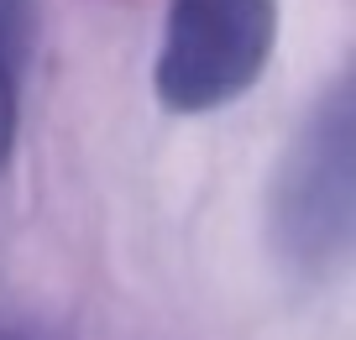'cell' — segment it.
I'll list each match as a JSON object with an SVG mask.
<instances>
[{
	"instance_id": "1",
	"label": "cell",
	"mask_w": 356,
	"mask_h": 340,
	"mask_svg": "<svg viewBox=\"0 0 356 340\" xmlns=\"http://www.w3.org/2000/svg\"><path fill=\"white\" fill-rule=\"evenodd\" d=\"M356 236V110L335 84L299 126L273 178V246L304 283H330L351 262Z\"/></svg>"
},
{
	"instance_id": "2",
	"label": "cell",
	"mask_w": 356,
	"mask_h": 340,
	"mask_svg": "<svg viewBox=\"0 0 356 340\" xmlns=\"http://www.w3.org/2000/svg\"><path fill=\"white\" fill-rule=\"evenodd\" d=\"M278 42V0H173L157 53V99L178 115H204L262 79Z\"/></svg>"
},
{
	"instance_id": "3",
	"label": "cell",
	"mask_w": 356,
	"mask_h": 340,
	"mask_svg": "<svg viewBox=\"0 0 356 340\" xmlns=\"http://www.w3.org/2000/svg\"><path fill=\"white\" fill-rule=\"evenodd\" d=\"M22 37H26V0H0V168L16 152L22 126Z\"/></svg>"
},
{
	"instance_id": "4",
	"label": "cell",
	"mask_w": 356,
	"mask_h": 340,
	"mask_svg": "<svg viewBox=\"0 0 356 340\" xmlns=\"http://www.w3.org/2000/svg\"><path fill=\"white\" fill-rule=\"evenodd\" d=\"M0 340H37L32 330H22V325H0Z\"/></svg>"
}]
</instances>
